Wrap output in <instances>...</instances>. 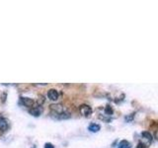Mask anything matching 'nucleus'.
Masks as SVG:
<instances>
[{
  "instance_id": "nucleus-4",
  "label": "nucleus",
  "mask_w": 158,
  "mask_h": 148,
  "mask_svg": "<svg viewBox=\"0 0 158 148\" xmlns=\"http://www.w3.org/2000/svg\"><path fill=\"white\" fill-rule=\"evenodd\" d=\"M21 103L25 107H28V108H31L34 105V101L33 99L31 98H27V97H21Z\"/></svg>"
},
{
  "instance_id": "nucleus-7",
  "label": "nucleus",
  "mask_w": 158,
  "mask_h": 148,
  "mask_svg": "<svg viewBox=\"0 0 158 148\" xmlns=\"http://www.w3.org/2000/svg\"><path fill=\"white\" fill-rule=\"evenodd\" d=\"M141 137H142L144 140H146L148 143L151 142V140H152V136H151V134H150L149 132H147V131L141 132Z\"/></svg>"
},
{
  "instance_id": "nucleus-3",
  "label": "nucleus",
  "mask_w": 158,
  "mask_h": 148,
  "mask_svg": "<svg viewBox=\"0 0 158 148\" xmlns=\"http://www.w3.org/2000/svg\"><path fill=\"white\" fill-rule=\"evenodd\" d=\"M48 97L49 100L52 101H56L58 99V92L56 89H51L48 92Z\"/></svg>"
},
{
  "instance_id": "nucleus-2",
  "label": "nucleus",
  "mask_w": 158,
  "mask_h": 148,
  "mask_svg": "<svg viewBox=\"0 0 158 148\" xmlns=\"http://www.w3.org/2000/svg\"><path fill=\"white\" fill-rule=\"evenodd\" d=\"M43 112H44V109L41 105H38L37 107H33L31 110L29 111V113L34 117H40L43 113Z\"/></svg>"
},
{
  "instance_id": "nucleus-12",
  "label": "nucleus",
  "mask_w": 158,
  "mask_h": 148,
  "mask_svg": "<svg viewBox=\"0 0 158 148\" xmlns=\"http://www.w3.org/2000/svg\"><path fill=\"white\" fill-rule=\"evenodd\" d=\"M138 148H143V147H141V145L139 144V145H138Z\"/></svg>"
},
{
  "instance_id": "nucleus-10",
  "label": "nucleus",
  "mask_w": 158,
  "mask_h": 148,
  "mask_svg": "<svg viewBox=\"0 0 158 148\" xmlns=\"http://www.w3.org/2000/svg\"><path fill=\"white\" fill-rule=\"evenodd\" d=\"M133 117H135V113H131V115H128L125 117V120L127 122H131V121H132Z\"/></svg>"
},
{
  "instance_id": "nucleus-1",
  "label": "nucleus",
  "mask_w": 158,
  "mask_h": 148,
  "mask_svg": "<svg viewBox=\"0 0 158 148\" xmlns=\"http://www.w3.org/2000/svg\"><path fill=\"white\" fill-rule=\"evenodd\" d=\"M79 111H80L81 115L85 117H89L91 115H92V108L88 105H81L79 107Z\"/></svg>"
},
{
  "instance_id": "nucleus-11",
  "label": "nucleus",
  "mask_w": 158,
  "mask_h": 148,
  "mask_svg": "<svg viewBox=\"0 0 158 148\" xmlns=\"http://www.w3.org/2000/svg\"><path fill=\"white\" fill-rule=\"evenodd\" d=\"M44 148H54V146L52 144V143L48 142V143H46V144H44Z\"/></svg>"
},
{
  "instance_id": "nucleus-9",
  "label": "nucleus",
  "mask_w": 158,
  "mask_h": 148,
  "mask_svg": "<svg viewBox=\"0 0 158 148\" xmlns=\"http://www.w3.org/2000/svg\"><path fill=\"white\" fill-rule=\"evenodd\" d=\"M104 112H105V115H107V116H112L113 115V109L110 107V106H106V108H105V110H104Z\"/></svg>"
},
{
  "instance_id": "nucleus-6",
  "label": "nucleus",
  "mask_w": 158,
  "mask_h": 148,
  "mask_svg": "<svg viewBox=\"0 0 158 148\" xmlns=\"http://www.w3.org/2000/svg\"><path fill=\"white\" fill-rule=\"evenodd\" d=\"M100 130H101V126L97 125V123H91V125L88 126V130H90L91 132H98Z\"/></svg>"
},
{
  "instance_id": "nucleus-5",
  "label": "nucleus",
  "mask_w": 158,
  "mask_h": 148,
  "mask_svg": "<svg viewBox=\"0 0 158 148\" xmlns=\"http://www.w3.org/2000/svg\"><path fill=\"white\" fill-rule=\"evenodd\" d=\"M7 128H8L7 121L5 120V118H3L2 117H0V130L5 131V130H7Z\"/></svg>"
},
{
  "instance_id": "nucleus-8",
  "label": "nucleus",
  "mask_w": 158,
  "mask_h": 148,
  "mask_svg": "<svg viewBox=\"0 0 158 148\" xmlns=\"http://www.w3.org/2000/svg\"><path fill=\"white\" fill-rule=\"evenodd\" d=\"M118 148H131V143L127 140H122L118 143Z\"/></svg>"
}]
</instances>
